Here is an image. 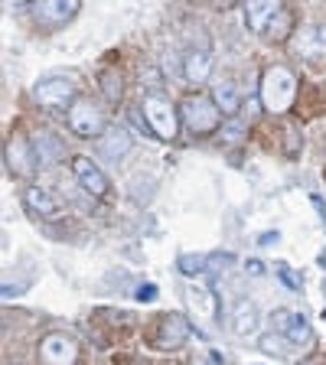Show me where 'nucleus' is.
<instances>
[{"label":"nucleus","mask_w":326,"mask_h":365,"mask_svg":"<svg viewBox=\"0 0 326 365\" xmlns=\"http://www.w3.org/2000/svg\"><path fill=\"white\" fill-rule=\"evenodd\" d=\"M258 95H261V105L265 111L271 114H284L297 98V78L287 66H268L265 76H261L258 85Z\"/></svg>","instance_id":"f257e3e1"},{"label":"nucleus","mask_w":326,"mask_h":365,"mask_svg":"<svg viewBox=\"0 0 326 365\" xmlns=\"http://www.w3.org/2000/svg\"><path fill=\"white\" fill-rule=\"evenodd\" d=\"M180 121L193 137H209L213 130H219L222 111L213 101V95H199L196 91V95H186L180 101Z\"/></svg>","instance_id":"f03ea898"},{"label":"nucleus","mask_w":326,"mask_h":365,"mask_svg":"<svg viewBox=\"0 0 326 365\" xmlns=\"http://www.w3.org/2000/svg\"><path fill=\"white\" fill-rule=\"evenodd\" d=\"M141 105H144V121H147V128L153 130V137L173 140L176 130H180V118H176L173 101H170L167 95H160V91H151V95H144Z\"/></svg>","instance_id":"7ed1b4c3"},{"label":"nucleus","mask_w":326,"mask_h":365,"mask_svg":"<svg viewBox=\"0 0 326 365\" xmlns=\"http://www.w3.org/2000/svg\"><path fill=\"white\" fill-rule=\"evenodd\" d=\"M33 20L43 30H59L78 14V0H33Z\"/></svg>","instance_id":"20e7f679"},{"label":"nucleus","mask_w":326,"mask_h":365,"mask_svg":"<svg viewBox=\"0 0 326 365\" xmlns=\"http://www.w3.org/2000/svg\"><path fill=\"white\" fill-rule=\"evenodd\" d=\"M68 128L78 137H98L105 130V114L98 105H91L88 98H76L68 105Z\"/></svg>","instance_id":"39448f33"},{"label":"nucleus","mask_w":326,"mask_h":365,"mask_svg":"<svg viewBox=\"0 0 326 365\" xmlns=\"http://www.w3.org/2000/svg\"><path fill=\"white\" fill-rule=\"evenodd\" d=\"M271 329L284 336L290 346H300V349H310L313 333H310V323L304 319V313H294V310H274L271 313Z\"/></svg>","instance_id":"423d86ee"},{"label":"nucleus","mask_w":326,"mask_h":365,"mask_svg":"<svg viewBox=\"0 0 326 365\" xmlns=\"http://www.w3.org/2000/svg\"><path fill=\"white\" fill-rule=\"evenodd\" d=\"M39 359L43 365H76L78 362V342L68 333H49L39 342Z\"/></svg>","instance_id":"0eeeda50"},{"label":"nucleus","mask_w":326,"mask_h":365,"mask_svg":"<svg viewBox=\"0 0 326 365\" xmlns=\"http://www.w3.org/2000/svg\"><path fill=\"white\" fill-rule=\"evenodd\" d=\"M4 163H7V170L14 176H20V180H30L33 173H36V153L30 150V140L23 134H14L7 140V147H4Z\"/></svg>","instance_id":"6e6552de"},{"label":"nucleus","mask_w":326,"mask_h":365,"mask_svg":"<svg viewBox=\"0 0 326 365\" xmlns=\"http://www.w3.org/2000/svg\"><path fill=\"white\" fill-rule=\"evenodd\" d=\"M33 98L39 101L43 108H66L76 101V85L68 82V78H46L33 88Z\"/></svg>","instance_id":"1a4fd4ad"},{"label":"nucleus","mask_w":326,"mask_h":365,"mask_svg":"<svg viewBox=\"0 0 326 365\" xmlns=\"http://www.w3.org/2000/svg\"><path fill=\"white\" fill-rule=\"evenodd\" d=\"M186 339H190V323H186L183 313H167V317H160L157 336H153V346H157V349H180Z\"/></svg>","instance_id":"9d476101"},{"label":"nucleus","mask_w":326,"mask_h":365,"mask_svg":"<svg viewBox=\"0 0 326 365\" xmlns=\"http://www.w3.org/2000/svg\"><path fill=\"white\" fill-rule=\"evenodd\" d=\"M95 150H98V157L111 160V163H118L121 157H128V150H131V134H128V128H121V124H114V128H105L98 137H95Z\"/></svg>","instance_id":"9b49d317"},{"label":"nucleus","mask_w":326,"mask_h":365,"mask_svg":"<svg viewBox=\"0 0 326 365\" xmlns=\"http://www.w3.org/2000/svg\"><path fill=\"white\" fill-rule=\"evenodd\" d=\"M72 173H76L78 186H82L85 192H91V196H108V176L91 163V157H76L72 160Z\"/></svg>","instance_id":"f8f14e48"},{"label":"nucleus","mask_w":326,"mask_h":365,"mask_svg":"<svg viewBox=\"0 0 326 365\" xmlns=\"http://www.w3.org/2000/svg\"><path fill=\"white\" fill-rule=\"evenodd\" d=\"M281 10V0H245V23H248L251 33H265Z\"/></svg>","instance_id":"ddd939ff"},{"label":"nucleus","mask_w":326,"mask_h":365,"mask_svg":"<svg viewBox=\"0 0 326 365\" xmlns=\"http://www.w3.org/2000/svg\"><path fill=\"white\" fill-rule=\"evenodd\" d=\"M183 297H186L190 310L196 313L199 319H205V323H213V319L219 317V297H215L213 287H186Z\"/></svg>","instance_id":"4468645a"},{"label":"nucleus","mask_w":326,"mask_h":365,"mask_svg":"<svg viewBox=\"0 0 326 365\" xmlns=\"http://www.w3.org/2000/svg\"><path fill=\"white\" fill-rule=\"evenodd\" d=\"M297 53L310 62L326 59V26H307L297 33Z\"/></svg>","instance_id":"2eb2a0df"},{"label":"nucleus","mask_w":326,"mask_h":365,"mask_svg":"<svg viewBox=\"0 0 326 365\" xmlns=\"http://www.w3.org/2000/svg\"><path fill=\"white\" fill-rule=\"evenodd\" d=\"M33 153H36L39 170H46V167H53L56 160L66 153V144H62L56 134H49V130H39V134L33 137Z\"/></svg>","instance_id":"dca6fc26"},{"label":"nucleus","mask_w":326,"mask_h":365,"mask_svg":"<svg viewBox=\"0 0 326 365\" xmlns=\"http://www.w3.org/2000/svg\"><path fill=\"white\" fill-rule=\"evenodd\" d=\"M209 76H213V56L205 53V49H193V53L183 59V78L193 82V85H199Z\"/></svg>","instance_id":"f3484780"},{"label":"nucleus","mask_w":326,"mask_h":365,"mask_svg":"<svg viewBox=\"0 0 326 365\" xmlns=\"http://www.w3.org/2000/svg\"><path fill=\"white\" fill-rule=\"evenodd\" d=\"M258 327H261L258 307L251 304V300H238L235 313H232V329H235V336H251Z\"/></svg>","instance_id":"a211bd4d"},{"label":"nucleus","mask_w":326,"mask_h":365,"mask_svg":"<svg viewBox=\"0 0 326 365\" xmlns=\"http://www.w3.org/2000/svg\"><path fill=\"white\" fill-rule=\"evenodd\" d=\"M23 202L30 205L33 212L43 215V219L59 215V202H56V196H49V192L39 190V186H26V190H23Z\"/></svg>","instance_id":"6ab92c4d"},{"label":"nucleus","mask_w":326,"mask_h":365,"mask_svg":"<svg viewBox=\"0 0 326 365\" xmlns=\"http://www.w3.org/2000/svg\"><path fill=\"white\" fill-rule=\"evenodd\" d=\"M213 101L219 105V111L225 114V118H235L238 108H242V98H238V88L228 78H222V82H215L213 88Z\"/></svg>","instance_id":"aec40b11"},{"label":"nucleus","mask_w":326,"mask_h":365,"mask_svg":"<svg viewBox=\"0 0 326 365\" xmlns=\"http://www.w3.org/2000/svg\"><path fill=\"white\" fill-rule=\"evenodd\" d=\"M98 82H101V91H105V98H108V101H121V95H124L121 72H114V68H105Z\"/></svg>","instance_id":"412c9836"},{"label":"nucleus","mask_w":326,"mask_h":365,"mask_svg":"<svg viewBox=\"0 0 326 365\" xmlns=\"http://www.w3.org/2000/svg\"><path fill=\"white\" fill-rule=\"evenodd\" d=\"M290 33H294V14H290V10H281V14L271 20V30H268V36H271L274 43H281V39H287Z\"/></svg>","instance_id":"4be33fe9"},{"label":"nucleus","mask_w":326,"mask_h":365,"mask_svg":"<svg viewBox=\"0 0 326 365\" xmlns=\"http://www.w3.org/2000/svg\"><path fill=\"white\" fill-rule=\"evenodd\" d=\"M176 267H180L183 274H203V271H209V261L203 258V255H180V261H176Z\"/></svg>","instance_id":"5701e85b"},{"label":"nucleus","mask_w":326,"mask_h":365,"mask_svg":"<svg viewBox=\"0 0 326 365\" xmlns=\"http://www.w3.org/2000/svg\"><path fill=\"white\" fill-rule=\"evenodd\" d=\"M209 271H228V267L235 264V255L232 251H215V255H209Z\"/></svg>","instance_id":"b1692460"},{"label":"nucleus","mask_w":326,"mask_h":365,"mask_svg":"<svg viewBox=\"0 0 326 365\" xmlns=\"http://www.w3.org/2000/svg\"><path fill=\"white\" fill-rule=\"evenodd\" d=\"M281 339H284V336L277 333V329H271V333L261 339V349H265V352H274V356H284V349H287V346H284Z\"/></svg>","instance_id":"393cba45"},{"label":"nucleus","mask_w":326,"mask_h":365,"mask_svg":"<svg viewBox=\"0 0 326 365\" xmlns=\"http://www.w3.org/2000/svg\"><path fill=\"white\" fill-rule=\"evenodd\" d=\"M274 271H277V277L284 281V287H287V290H300V277H297V274L290 271L287 264H277Z\"/></svg>","instance_id":"a878e982"},{"label":"nucleus","mask_w":326,"mask_h":365,"mask_svg":"<svg viewBox=\"0 0 326 365\" xmlns=\"http://www.w3.org/2000/svg\"><path fill=\"white\" fill-rule=\"evenodd\" d=\"M284 134H287V157H297L300 144H304V140H300V134H297V128H287Z\"/></svg>","instance_id":"bb28decb"},{"label":"nucleus","mask_w":326,"mask_h":365,"mask_svg":"<svg viewBox=\"0 0 326 365\" xmlns=\"http://www.w3.org/2000/svg\"><path fill=\"white\" fill-rule=\"evenodd\" d=\"M137 300H144V304L157 300V287H153V284H141V290H137Z\"/></svg>","instance_id":"cd10ccee"},{"label":"nucleus","mask_w":326,"mask_h":365,"mask_svg":"<svg viewBox=\"0 0 326 365\" xmlns=\"http://www.w3.org/2000/svg\"><path fill=\"white\" fill-rule=\"evenodd\" d=\"M16 294H23L20 284H4V297H16Z\"/></svg>","instance_id":"c85d7f7f"},{"label":"nucleus","mask_w":326,"mask_h":365,"mask_svg":"<svg viewBox=\"0 0 326 365\" xmlns=\"http://www.w3.org/2000/svg\"><path fill=\"white\" fill-rule=\"evenodd\" d=\"M277 238H281L277 232H265V235H261V245H265V248L268 245H277Z\"/></svg>","instance_id":"c756f323"},{"label":"nucleus","mask_w":326,"mask_h":365,"mask_svg":"<svg viewBox=\"0 0 326 365\" xmlns=\"http://www.w3.org/2000/svg\"><path fill=\"white\" fill-rule=\"evenodd\" d=\"M228 140H238V137H242V128H238V124H228Z\"/></svg>","instance_id":"7c9ffc66"}]
</instances>
